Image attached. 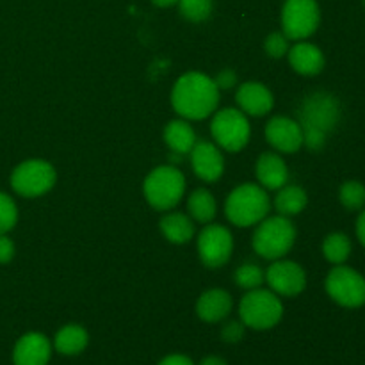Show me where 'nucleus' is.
<instances>
[{
    "instance_id": "15",
    "label": "nucleus",
    "mask_w": 365,
    "mask_h": 365,
    "mask_svg": "<svg viewBox=\"0 0 365 365\" xmlns=\"http://www.w3.org/2000/svg\"><path fill=\"white\" fill-rule=\"evenodd\" d=\"M50 356H52V342L39 331L21 335L13 349L14 365H48Z\"/></svg>"
},
{
    "instance_id": "29",
    "label": "nucleus",
    "mask_w": 365,
    "mask_h": 365,
    "mask_svg": "<svg viewBox=\"0 0 365 365\" xmlns=\"http://www.w3.org/2000/svg\"><path fill=\"white\" fill-rule=\"evenodd\" d=\"M18 221V209L9 195L0 191V235L13 230Z\"/></svg>"
},
{
    "instance_id": "22",
    "label": "nucleus",
    "mask_w": 365,
    "mask_h": 365,
    "mask_svg": "<svg viewBox=\"0 0 365 365\" xmlns=\"http://www.w3.org/2000/svg\"><path fill=\"white\" fill-rule=\"evenodd\" d=\"M160 230L173 245H185L195 237V221L182 212H170L160 220Z\"/></svg>"
},
{
    "instance_id": "18",
    "label": "nucleus",
    "mask_w": 365,
    "mask_h": 365,
    "mask_svg": "<svg viewBox=\"0 0 365 365\" xmlns=\"http://www.w3.org/2000/svg\"><path fill=\"white\" fill-rule=\"evenodd\" d=\"M232 307H234V302L227 291L210 289L203 292L196 302V314L202 321L214 324L225 321V317H228V314L232 312Z\"/></svg>"
},
{
    "instance_id": "7",
    "label": "nucleus",
    "mask_w": 365,
    "mask_h": 365,
    "mask_svg": "<svg viewBox=\"0 0 365 365\" xmlns=\"http://www.w3.org/2000/svg\"><path fill=\"white\" fill-rule=\"evenodd\" d=\"M210 134L216 145L225 152H241L250 141L252 128L246 114L239 109H221L214 114L210 123Z\"/></svg>"
},
{
    "instance_id": "6",
    "label": "nucleus",
    "mask_w": 365,
    "mask_h": 365,
    "mask_svg": "<svg viewBox=\"0 0 365 365\" xmlns=\"http://www.w3.org/2000/svg\"><path fill=\"white\" fill-rule=\"evenodd\" d=\"M239 316L246 328L253 330H271L284 317V305L280 296L267 289H252L242 296L239 305Z\"/></svg>"
},
{
    "instance_id": "37",
    "label": "nucleus",
    "mask_w": 365,
    "mask_h": 365,
    "mask_svg": "<svg viewBox=\"0 0 365 365\" xmlns=\"http://www.w3.org/2000/svg\"><path fill=\"white\" fill-rule=\"evenodd\" d=\"M152 2L159 7H171L175 4H178V0H152Z\"/></svg>"
},
{
    "instance_id": "24",
    "label": "nucleus",
    "mask_w": 365,
    "mask_h": 365,
    "mask_svg": "<svg viewBox=\"0 0 365 365\" xmlns=\"http://www.w3.org/2000/svg\"><path fill=\"white\" fill-rule=\"evenodd\" d=\"M187 210H189V216L192 217L195 221L198 223H210V221L216 217V200L214 196L210 195V191L207 189H196L187 200Z\"/></svg>"
},
{
    "instance_id": "17",
    "label": "nucleus",
    "mask_w": 365,
    "mask_h": 365,
    "mask_svg": "<svg viewBox=\"0 0 365 365\" xmlns=\"http://www.w3.org/2000/svg\"><path fill=\"white\" fill-rule=\"evenodd\" d=\"M287 56L292 70L307 77L319 75L327 64L323 50L309 41H296V45L289 48Z\"/></svg>"
},
{
    "instance_id": "8",
    "label": "nucleus",
    "mask_w": 365,
    "mask_h": 365,
    "mask_svg": "<svg viewBox=\"0 0 365 365\" xmlns=\"http://www.w3.org/2000/svg\"><path fill=\"white\" fill-rule=\"evenodd\" d=\"M57 175L50 163L43 159H31L18 164L11 175V187L24 198H38L46 195L56 185Z\"/></svg>"
},
{
    "instance_id": "14",
    "label": "nucleus",
    "mask_w": 365,
    "mask_h": 365,
    "mask_svg": "<svg viewBox=\"0 0 365 365\" xmlns=\"http://www.w3.org/2000/svg\"><path fill=\"white\" fill-rule=\"evenodd\" d=\"M266 139L280 153H296L303 146V130L292 118L274 116L266 125Z\"/></svg>"
},
{
    "instance_id": "33",
    "label": "nucleus",
    "mask_w": 365,
    "mask_h": 365,
    "mask_svg": "<svg viewBox=\"0 0 365 365\" xmlns=\"http://www.w3.org/2000/svg\"><path fill=\"white\" fill-rule=\"evenodd\" d=\"M14 257V242L6 234L0 235V264L11 262Z\"/></svg>"
},
{
    "instance_id": "13",
    "label": "nucleus",
    "mask_w": 365,
    "mask_h": 365,
    "mask_svg": "<svg viewBox=\"0 0 365 365\" xmlns=\"http://www.w3.org/2000/svg\"><path fill=\"white\" fill-rule=\"evenodd\" d=\"M191 155V166L196 177L203 182H217L225 173V157L220 146L210 141H196Z\"/></svg>"
},
{
    "instance_id": "35",
    "label": "nucleus",
    "mask_w": 365,
    "mask_h": 365,
    "mask_svg": "<svg viewBox=\"0 0 365 365\" xmlns=\"http://www.w3.org/2000/svg\"><path fill=\"white\" fill-rule=\"evenodd\" d=\"M356 237H359L360 245L365 248V209H362L359 220H356Z\"/></svg>"
},
{
    "instance_id": "38",
    "label": "nucleus",
    "mask_w": 365,
    "mask_h": 365,
    "mask_svg": "<svg viewBox=\"0 0 365 365\" xmlns=\"http://www.w3.org/2000/svg\"><path fill=\"white\" fill-rule=\"evenodd\" d=\"M364 6H365V0H364Z\"/></svg>"
},
{
    "instance_id": "11",
    "label": "nucleus",
    "mask_w": 365,
    "mask_h": 365,
    "mask_svg": "<svg viewBox=\"0 0 365 365\" xmlns=\"http://www.w3.org/2000/svg\"><path fill=\"white\" fill-rule=\"evenodd\" d=\"M234 252V237L223 225H207L198 235V253L210 269L225 266Z\"/></svg>"
},
{
    "instance_id": "9",
    "label": "nucleus",
    "mask_w": 365,
    "mask_h": 365,
    "mask_svg": "<svg viewBox=\"0 0 365 365\" xmlns=\"http://www.w3.org/2000/svg\"><path fill=\"white\" fill-rule=\"evenodd\" d=\"M328 296L344 309H360L365 305V277L353 267L339 264L328 273L324 282Z\"/></svg>"
},
{
    "instance_id": "3",
    "label": "nucleus",
    "mask_w": 365,
    "mask_h": 365,
    "mask_svg": "<svg viewBox=\"0 0 365 365\" xmlns=\"http://www.w3.org/2000/svg\"><path fill=\"white\" fill-rule=\"evenodd\" d=\"M269 210L271 202L267 191L257 184L239 185L228 195L225 203V214L228 221L241 228L259 225L264 217H267Z\"/></svg>"
},
{
    "instance_id": "5",
    "label": "nucleus",
    "mask_w": 365,
    "mask_h": 365,
    "mask_svg": "<svg viewBox=\"0 0 365 365\" xmlns=\"http://www.w3.org/2000/svg\"><path fill=\"white\" fill-rule=\"evenodd\" d=\"M143 191L150 207L166 212L180 203L185 192V177L178 168L159 166L150 171L145 178Z\"/></svg>"
},
{
    "instance_id": "31",
    "label": "nucleus",
    "mask_w": 365,
    "mask_h": 365,
    "mask_svg": "<svg viewBox=\"0 0 365 365\" xmlns=\"http://www.w3.org/2000/svg\"><path fill=\"white\" fill-rule=\"evenodd\" d=\"M246 327L242 321H228L223 328H221V339L228 344H235L245 339Z\"/></svg>"
},
{
    "instance_id": "2",
    "label": "nucleus",
    "mask_w": 365,
    "mask_h": 365,
    "mask_svg": "<svg viewBox=\"0 0 365 365\" xmlns=\"http://www.w3.org/2000/svg\"><path fill=\"white\" fill-rule=\"evenodd\" d=\"M298 123L303 130V145L319 152L327 138L341 120V103L331 93L316 91L305 96L298 110Z\"/></svg>"
},
{
    "instance_id": "27",
    "label": "nucleus",
    "mask_w": 365,
    "mask_h": 365,
    "mask_svg": "<svg viewBox=\"0 0 365 365\" xmlns=\"http://www.w3.org/2000/svg\"><path fill=\"white\" fill-rule=\"evenodd\" d=\"M235 278V284L242 289H259L260 285L266 282V273L262 271V267L257 266V264H242L234 274Z\"/></svg>"
},
{
    "instance_id": "23",
    "label": "nucleus",
    "mask_w": 365,
    "mask_h": 365,
    "mask_svg": "<svg viewBox=\"0 0 365 365\" xmlns=\"http://www.w3.org/2000/svg\"><path fill=\"white\" fill-rule=\"evenodd\" d=\"M307 203H309V196L305 189L299 185H284L274 198V209L280 216L291 217L302 214Z\"/></svg>"
},
{
    "instance_id": "1",
    "label": "nucleus",
    "mask_w": 365,
    "mask_h": 365,
    "mask_svg": "<svg viewBox=\"0 0 365 365\" xmlns=\"http://www.w3.org/2000/svg\"><path fill=\"white\" fill-rule=\"evenodd\" d=\"M171 106L184 120H205L220 106V89L209 75L189 71L175 82Z\"/></svg>"
},
{
    "instance_id": "10",
    "label": "nucleus",
    "mask_w": 365,
    "mask_h": 365,
    "mask_svg": "<svg viewBox=\"0 0 365 365\" xmlns=\"http://www.w3.org/2000/svg\"><path fill=\"white\" fill-rule=\"evenodd\" d=\"M321 9L317 0H285L282 9V32L289 39L303 41L317 31Z\"/></svg>"
},
{
    "instance_id": "12",
    "label": "nucleus",
    "mask_w": 365,
    "mask_h": 365,
    "mask_svg": "<svg viewBox=\"0 0 365 365\" xmlns=\"http://www.w3.org/2000/svg\"><path fill=\"white\" fill-rule=\"evenodd\" d=\"M266 282L271 291L278 296L294 298L307 287V274L299 264L292 260H274L266 271Z\"/></svg>"
},
{
    "instance_id": "36",
    "label": "nucleus",
    "mask_w": 365,
    "mask_h": 365,
    "mask_svg": "<svg viewBox=\"0 0 365 365\" xmlns=\"http://www.w3.org/2000/svg\"><path fill=\"white\" fill-rule=\"evenodd\" d=\"M198 365H228V364H227V360L221 359V356L210 355V356H205V359H203Z\"/></svg>"
},
{
    "instance_id": "21",
    "label": "nucleus",
    "mask_w": 365,
    "mask_h": 365,
    "mask_svg": "<svg viewBox=\"0 0 365 365\" xmlns=\"http://www.w3.org/2000/svg\"><path fill=\"white\" fill-rule=\"evenodd\" d=\"M164 141L170 146L171 152L177 155H185L196 145V132L189 125L187 120H173L164 128Z\"/></svg>"
},
{
    "instance_id": "34",
    "label": "nucleus",
    "mask_w": 365,
    "mask_h": 365,
    "mask_svg": "<svg viewBox=\"0 0 365 365\" xmlns=\"http://www.w3.org/2000/svg\"><path fill=\"white\" fill-rule=\"evenodd\" d=\"M157 365H196L189 359L187 355H180V353H175V355L164 356Z\"/></svg>"
},
{
    "instance_id": "19",
    "label": "nucleus",
    "mask_w": 365,
    "mask_h": 365,
    "mask_svg": "<svg viewBox=\"0 0 365 365\" xmlns=\"http://www.w3.org/2000/svg\"><path fill=\"white\" fill-rule=\"evenodd\" d=\"M257 178L260 185L269 191H278L289 182V170L282 155L266 152L257 160Z\"/></svg>"
},
{
    "instance_id": "30",
    "label": "nucleus",
    "mask_w": 365,
    "mask_h": 365,
    "mask_svg": "<svg viewBox=\"0 0 365 365\" xmlns=\"http://www.w3.org/2000/svg\"><path fill=\"white\" fill-rule=\"evenodd\" d=\"M264 48H266L267 56H271L273 59H282L284 56H287L291 46H289V38L284 32H273L264 41Z\"/></svg>"
},
{
    "instance_id": "4",
    "label": "nucleus",
    "mask_w": 365,
    "mask_h": 365,
    "mask_svg": "<svg viewBox=\"0 0 365 365\" xmlns=\"http://www.w3.org/2000/svg\"><path fill=\"white\" fill-rule=\"evenodd\" d=\"M296 242V228L285 216L264 217L253 234V250L267 260H278L287 255Z\"/></svg>"
},
{
    "instance_id": "20",
    "label": "nucleus",
    "mask_w": 365,
    "mask_h": 365,
    "mask_svg": "<svg viewBox=\"0 0 365 365\" xmlns=\"http://www.w3.org/2000/svg\"><path fill=\"white\" fill-rule=\"evenodd\" d=\"M89 344V335L81 324H66L61 328L53 339V348L59 355L75 356L81 355Z\"/></svg>"
},
{
    "instance_id": "25",
    "label": "nucleus",
    "mask_w": 365,
    "mask_h": 365,
    "mask_svg": "<svg viewBox=\"0 0 365 365\" xmlns=\"http://www.w3.org/2000/svg\"><path fill=\"white\" fill-rule=\"evenodd\" d=\"M353 245L351 239L348 237L342 232H334V234L328 235L323 242V255L324 259L328 260L334 266H339V264H344L346 260L351 257Z\"/></svg>"
},
{
    "instance_id": "32",
    "label": "nucleus",
    "mask_w": 365,
    "mask_h": 365,
    "mask_svg": "<svg viewBox=\"0 0 365 365\" xmlns=\"http://www.w3.org/2000/svg\"><path fill=\"white\" fill-rule=\"evenodd\" d=\"M214 82H216L217 89H230L237 84V73H235L234 70H230V68H225L223 71L217 73Z\"/></svg>"
},
{
    "instance_id": "16",
    "label": "nucleus",
    "mask_w": 365,
    "mask_h": 365,
    "mask_svg": "<svg viewBox=\"0 0 365 365\" xmlns=\"http://www.w3.org/2000/svg\"><path fill=\"white\" fill-rule=\"evenodd\" d=\"M235 102H237L239 109L242 110L248 116H266L267 113H271L274 106L273 93L267 89V86H264L262 82L250 81L245 84L239 86L237 95H235Z\"/></svg>"
},
{
    "instance_id": "28",
    "label": "nucleus",
    "mask_w": 365,
    "mask_h": 365,
    "mask_svg": "<svg viewBox=\"0 0 365 365\" xmlns=\"http://www.w3.org/2000/svg\"><path fill=\"white\" fill-rule=\"evenodd\" d=\"M178 6L182 16L195 24L205 21L212 13V0H178Z\"/></svg>"
},
{
    "instance_id": "26",
    "label": "nucleus",
    "mask_w": 365,
    "mask_h": 365,
    "mask_svg": "<svg viewBox=\"0 0 365 365\" xmlns=\"http://www.w3.org/2000/svg\"><path fill=\"white\" fill-rule=\"evenodd\" d=\"M339 200L349 212L365 209V185L359 180H348L339 189Z\"/></svg>"
}]
</instances>
